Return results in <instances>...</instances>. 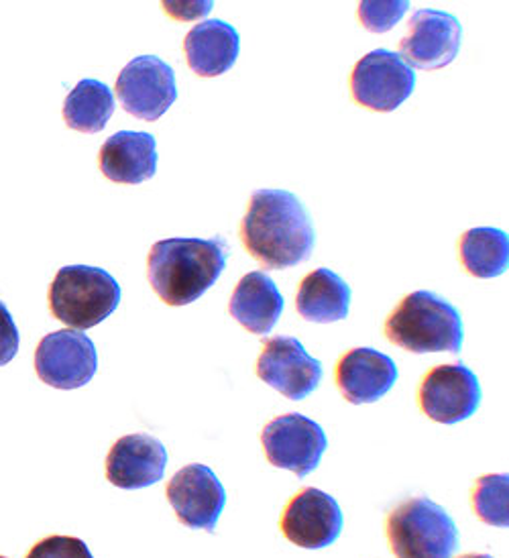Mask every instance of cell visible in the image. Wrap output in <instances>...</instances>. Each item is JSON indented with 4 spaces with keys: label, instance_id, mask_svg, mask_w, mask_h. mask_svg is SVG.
Returning <instances> with one entry per match:
<instances>
[{
    "label": "cell",
    "instance_id": "1",
    "mask_svg": "<svg viewBox=\"0 0 509 558\" xmlns=\"http://www.w3.org/2000/svg\"><path fill=\"white\" fill-rule=\"evenodd\" d=\"M241 241L265 269H290L310 259L316 233L306 206L288 190H257L241 222Z\"/></svg>",
    "mask_w": 509,
    "mask_h": 558
},
{
    "label": "cell",
    "instance_id": "2",
    "mask_svg": "<svg viewBox=\"0 0 509 558\" xmlns=\"http://www.w3.org/2000/svg\"><path fill=\"white\" fill-rule=\"evenodd\" d=\"M227 267L225 239H163L147 257V278L155 294L180 308L206 294Z\"/></svg>",
    "mask_w": 509,
    "mask_h": 558
},
{
    "label": "cell",
    "instance_id": "3",
    "mask_svg": "<svg viewBox=\"0 0 509 558\" xmlns=\"http://www.w3.org/2000/svg\"><path fill=\"white\" fill-rule=\"evenodd\" d=\"M387 341L401 349L424 353H461L464 328L461 312L447 298L428 290L405 295L387 316Z\"/></svg>",
    "mask_w": 509,
    "mask_h": 558
},
{
    "label": "cell",
    "instance_id": "4",
    "mask_svg": "<svg viewBox=\"0 0 509 558\" xmlns=\"http://www.w3.org/2000/svg\"><path fill=\"white\" fill-rule=\"evenodd\" d=\"M121 295L119 281L107 269L65 265L49 286V311L63 325L88 330L114 314Z\"/></svg>",
    "mask_w": 509,
    "mask_h": 558
},
{
    "label": "cell",
    "instance_id": "5",
    "mask_svg": "<svg viewBox=\"0 0 509 558\" xmlns=\"http://www.w3.org/2000/svg\"><path fill=\"white\" fill-rule=\"evenodd\" d=\"M386 532L396 558H452L459 548L455 520L428 497L398 506L387 515Z\"/></svg>",
    "mask_w": 509,
    "mask_h": 558
},
{
    "label": "cell",
    "instance_id": "6",
    "mask_svg": "<svg viewBox=\"0 0 509 558\" xmlns=\"http://www.w3.org/2000/svg\"><path fill=\"white\" fill-rule=\"evenodd\" d=\"M416 72L403 62L400 53L373 49L363 56L351 74V93L356 105L375 112H391L412 96Z\"/></svg>",
    "mask_w": 509,
    "mask_h": 558
},
{
    "label": "cell",
    "instance_id": "7",
    "mask_svg": "<svg viewBox=\"0 0 509 558\" xmlns=\"http://www.w3.org/2000/svg\"><path fill=\"white\" fill-rule=\"evenodd\" d=\"M33 363L46 386L70 391L93 381L98 369V353L84 330H56L37 344Z\"/></svg>",
    "mask_w": 509,
    "mask_h": 558
},
{
    "label": "cell",
    "instance_id": "8",
    "mask_svg": "<svg viewBox=\"0 0 509 558\" xmlns=\"http://www.w3.org/2000/svg\"><path fill=\"white\" fill-rule=\"evenodd\" d=\"M123 109L141 121L154 123L178 100L175 74L157 56H140L124 65L114 84Z\"/></svg>",
    "mask_w": 509,
    "mask_h": 558
},
{
    "label": "cell",
    "instance_id": "9",
    "mask_svg": "<svg viewBox=\"0 0 509 558\" xmlns=\"http://www.w3.org/2000/svg\"><path fill=\"white\" fill-rule=\"evenodd\" d=\"M262 445L271 465L292 471L302 480L320 465L328 438L320 424L293 412L263 428Z\"/></svg>",
    "mask_w": 509,
    "mask_h": 558
},
{
    "label": "cell",
    "instance_id": "10",
    "mask_svg": "<svg viewBox=\"0 0 509 558\" xmlns=\"http://www.w3.org/2000/svg\"><path fill=\"white\" fill-rule=\"evenodd\" d=\"M477 375L463 363L438 365L424 375L417 389V403L428 418L452 426L471 418L481 405Z\"/></svg>",
    "mask_w": 509,
    "mask_h": 558
},
{
    "label": "cell",
    "instance_id": "11",
    "mask_svg": "<svg viewBox=\"0 0 509 558\" xmlns=\"http://www.w3.org/2000/svg\"><path fill=\"white\" fill-rule=\"evenodd\" d=\"M461 41L463 25L457 16L422 9L410 19L408 33L400 41V58L412 70L433 72L455 62L461 51Z\"/></svg>",
    "mask_w": 509,
    "mask_h": 558
},
{
    "label": "cell",
    "instance_id": "12",
    "mask_svg": "<svg viewBox=\"0 0 509 558\" xmlns=\"http://www.w3.org/2000/svg\"><path fill=\"white\" fill-rule=\"evenodd\" d=\"M257 377L288 400L300 402L320 386L323 363L310 357L298 339L276 337L263 344L262 355L257 359Z\"/></svg>",
    "mask_w": 509,
    "mask_h": 558
},
{
    "label": "cell",
    "instance_id": "13",
    "mask_svg": "<svg viewBox=\"0 0 509 558\" xmlns=\"http://www.w3.org/2000/svg\"><path fill=\"white\" fill-rule=\"evenodd\" d=\"M168 501L187 527L213 532L227 504V492L210 466L194 463L180 469L168 483Z\"/></svg>",
    "mask_w": 509,
    "mask_h": 558
},
{
    "label": "cell",
    "instance_id": "14",
    "mask_svg": "<svg viewBox=\"0 0 509 558\" xmlns=\"http://www.w3.org/2000/svg\"><path fill=\"white\" fill-rule=\"evenodd\" d=\"M342 510L339 501L316 487H306L290 499L281 515V532L290 543L318 550L326 548L342 532Z\"/></svg>",
    "mask_w": 509,
    "mask_h": 558
},
{
    "label": "cell",
    "instance_id": "15",
    "mask_svg": "<svg viewBox=\"0 0 509 558\" xmlns=\"http://www.w3.org/2000/svg\"><path fill=\"white\" fill-rule=\"evenodd\" d=\"M393 359L369 347L344 353L337 363V386L342 398L353 405L379 402L398 381Z\"/></svg>",
    "mask_w": 509,
    "mask_h": 558
},
{
    "label": "cell",
    "instance_id": "16",
    "mask_svg": "<svg viewBox=\"0 0 509 558\" xmlns=\"http://www.w3.org/2000/svg\"><path fill=\"white\" fill-rule=\"evenodd\" d=\"M168 450L149 435L119 438L107 457V480L119 489H145L163 480Z\"/></svg>",
    "mask_w": 509,
    "mask_h": 558
},
{
    "label": "cell",
    "instance_id": "17",
    "mask_svg": "<svg viewBox=\"0 0 509 558\" xmlns=\"http://www.w3.org/2000/svg\"><path fill=\"white\" fill-rule=\"evenodd\" d=\"M98 166L114 184L137 186L152 180L157 171V143L154 135L141 131H119L105 141Z\"/></svg>",
    "mask_w": 509,
    "mask_h": 558
},
{
    "label": "cell",
    "instance_id": "18",
    "mask_svg": "<svg viewBox=\"0 0 509 558\" xmlns=\"http://www.w3.org/2000/svg\"><path fill=\"white\" fill-rule=\"evenodd\" d=\"M185 60L194 74L217 78L231 70L241 51V37L225 21H202L184 39Z\"/></svg>",
    "mask_w": 509,
    "mask_h": 558
},
{
    "label": "cell",
    "instance_id": "19",
    "mask_svg": "<svg viewBox=\"0 0 509 558\" xmlns=\"http://www.w3.org/2000/svg\"><path fill=\"white\" fill-rule=\"evenodd\" d=\"M283 295L265 271H251L237 283L229 302L232 318L253 335H269L283 312Z\"/></svg>",
    "mask_w": 509,
    "mask_h": 558
},
{
    "label": "cell",
    "instance_id": "20",
    "mask_svg": "<svg viewBox=\"0 0 509 558\" xmlns=\"http://www.w3.org/2000/svg\"><path fill=\"white\" fill-rule=\"evenodd\" d=\"M351 298L353 292L344 279L332 269L318 267L302 279L295 295V311L308 323L330 325L349 316Z\"/></svg>",
    "mask_w": 509,
    "mask_h": 558
},
{
    "label": "cell",
    "instance_id": "21",
    "mask_svg": "<svg viewBox=\"0 0 509 558\" xmlns=\"http://www.w3.org/2000/svg\"><path fill=\"white\" fill-rule=\"evenodd\" d=\"M114 94L100 80H82L63 100V121L80 133H100L114 114Z\"/></svg>",
    "mask_w": 509,
    "mask_h": 558
},
{
    "label": "cell",
    "instance_id": "22",
    "mask_svg": "<svg viewBox=\"0 0 509 558\" xmlns=\"http://www.w3.org/2000/svg\"><path fill=\"white\" fill-rule=\"evenodd\" d=\"M459 255L466 274L478 279L497 278L509 267L508 233L489 227L471 229L459 241Z\"/></svg>",
    "mask_w": 509,
    "mask_h": 558
},
{
    "label": "cell",
    "instance_id": "23",
    "mask_svg": "<svg viewBox=\"0 0 509 558\" xmlns=\"http://www.w3.org/2000/svg\"><path fill=\"white\" fill-rule=\"evenodd\" d=\"M509 475H485L473 492V508L481 522L489 526H509Z\"/></svg>",
    "mask_w": 509,
    "mask_h": 558
},
{
    "label": "cell",
    "instance_id": "24",
    "mask_svg": "<svg viewBox=\"0 0 509 558\" xmlns=\"http://www.w3.org/2000/svg\"><path fill=\"white\" fill-rule=\"evenodd\" d=\"M408 0H363L359 2V21L371 33L393 29L408 13Z\"/></svg>",
    "mask_w": 509,
    "mask_h": 558
},
{
    "label": "cell",
    "instance_id": "25",
    "mask_svg": "<svg viewBox=\"0 0 509 558\" xmlns=\"http://www.w3.org/2000/svg\"><path fill=\"white\" fill-rule=\"evenodd\" d=\"M27 558H94L86 543L74 536H49L33 546Z\"/></svg>",
    "mask_w": 509,
    "mask_h": 558
},
{
    "label": "cell",
    "instance_id": "26",
    "mask_svg": "<svg viewBox=\"0 0 509 558\" xmlns=\"http://www.w3.org/2000/svg\"><path fill=\"white\" fill-rule=\"evenodd\" d=\"M19 328L9 308L0 302V367L9 365L19 351Z\"/></svg>",
    "mask_w": 509,
    "mask_h": 558
},
{
    "label": "cell",
    "instance_id": "27",
    "mask_svg": "<svg viewBox=\"0 0 509 558\" xmlns=\"http://www.w3.org/2000/svg\"><path fill=\"white\" fill-rule=\"evenodd\" d=\"M161 7L175 21H194V19L208 15L213 11L215 2L213 0H202V2H196V0H190V2L166 0V2H161Z\"/></svg>",
    "mask_w": 509,
    "mask_h": 558
},
{
    "label": "cell",
    "instance_id": "28",
    "mask_svg": "<svg viewBox=\"0 0 509 558\" xmlns=\"http://www.w3.org/2000/svg\"><path fill=\"white\" fill-rule=\"evenodd\" d=\"M459 558H494V557H489V555H464V557H459Z\"/></svg>",
    "mask_w": 509,
    "mask_h": 558
},
{
    "label": "cell",
    "instance_id": "29",
    "mask_svg": "<svg viewBox=\"0 0 509 558\" xmlns=\"http://www.w3.org/2000/svg\"><path fill=\"white\" fill-rule=\"evenodd\" d=\"M0 558H7V557H0Z\"/></svg>",
    "mask_w": 509,
    "mask_h": 558
}]
</instances>
